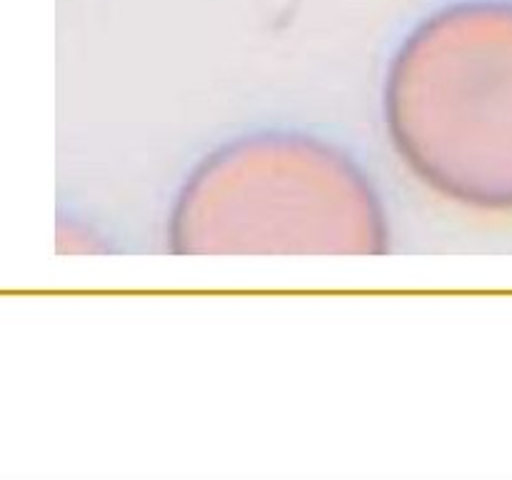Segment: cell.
<instances>
[{
	"label": "cell",
	"mask_w": 512,
	"mask_h": 480,
	"mask_svg": "<svg viewBox=\"0 0 512 480\" xmlns=\"http://www.w3.org/2000/svg\"><path fill=\"white\" fill-rule=\"evenodd\" d=\"M175 255H383V200L338 145L303 130H253L210 150L168 218Z\"/></svg>",
	"instance_id": "cell-1"
},
{
	"label": "cell",
	"mask_w": 512,
	"mask_h": 480,
	"mask_svg": "<svg viewBox=\"0 0 512 480\" xmlns=\"http://www.w3.org/2000/svg\"><path fill=\"white\" fill-rule=\"evenodd\" d=\"M383 118L430 190L512 210V0H455L425 15L390 58Z\"/></svg>",
	"instance_id": "cell-2"
}]
</instances>
